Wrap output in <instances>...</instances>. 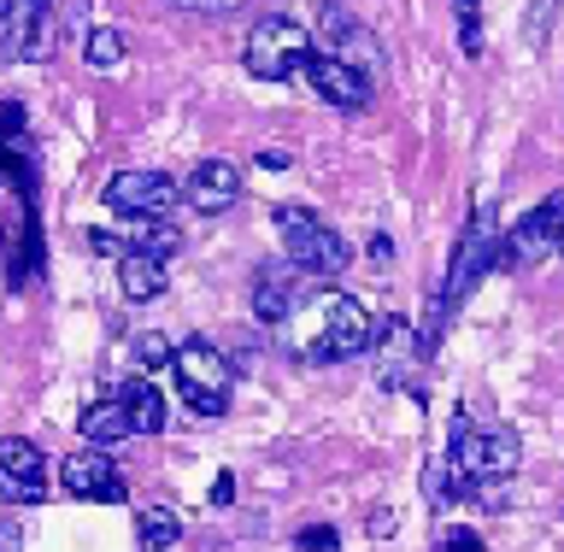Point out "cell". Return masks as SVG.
Segmentation results:
<instances>
[{"label": "cell", "instance_id": "cell-12", "mask_svg": "<svg viewBox=\"0 0 564 552\" xmlns=\"http://www.w3.org/2000/svg\"><path fill=\"white\" fill-rule=\"evenodd\" d=\"M59 483L70 500H123V476L106 453H70L59 465Z\"/></svg>", "mask_w": 564, "mask_h": 552}, {"label": "cell", "instance_id": "cell-8", "mask_svg": "<svg viewBox=\"0 0 564 552\" xmlns=\"http://www.w3.org/2000/svg\"><path fill=\"white\" fill-rule=\"evenodd\" d=\"M500 259V236H494V218H488V206H476V218L465 229V241H458V253H453V271H447V294H441V306H458L476 282H482V271Z\"/></svg>", "mask_w": 564, "mask_h": 552}, {"label": "cell", "instance_id": "cell-31", "mask_svg": "<svg viewBox=\"0 0 564 552\" xmlns=\"http://www.w3.org/2000/svg\"><path fill=\"white\" fill-rule=\"evenodd\" d=\"M18 130V106H0V136H12Z\"/></svg>", "mask_w": 564, "mask_h": 552}, {"label": "cell", "instance_id": "cell-14", "mask_svg": "<svg viewBox=\"0 0 564 552\" xmlns=\"http://www.w3.org/2000/svg\"><path fill=\"white\" fill-rule=\"evenodd\" d=\"M183 201L194 212H229V206L241 201V171L229 165V159H206V165H194Z\"/></svg>", "mask_w": 564, "mask_h": 552}, {"label": "cell", "instance_id": "cell-1", "mask_svg": "<svg viewBox=\"0 0 564 552\" xmlns=\"http://www.w3.org/2000/svg\"><path fill=\"white\" fill-rule=\"evenodd\" d=\"M289 347L306 365H341V359H365L377 347V317H370L352 294H317L300 300L289 317Z\"/></svg>", "mask_w": 564, "mask_h": 552}, {"label": "cell", "instance_id": "cell-18", "mask_svg": "<svg viewBox=\"0 0 564 552\" xmlns=\"http://www.w3.org/2000/svg\"><path fill=\"white\" fill-rule=\"evenodd\" d=\"M135 541H141V552H165V546L183 541V518H176L171 506H148L135 523Z\"/></svg>", "mask_w": 564, "mask_h": 552}, {"label": "cell", "instance_id": "cell-4", "mask_svg": "<svg viewBox=\"0 0 564 552\" xmlns=\"http://www.w3.org/2000/svg\"><path fill=\"white\" fill-rule=\"evenodd\" d=\"M276 229H282L289 259H294L306 277H341L347 264H352L347 236H335V229L317 218V212H306V206H276Z\"/></svg>", "mask_w": 564, "mask_h": 552}, {"label": "cell", "instance_id": "cell-29", "mask_svg": "<svg viewBox=\"0 0 564 552\" xmlns=\"http://www.w3.org/2000/svg\"><path fill=\"white\" fill-rule=\"evenodd\" d=\"M259 165H264V171H289V153H282V148H264Z\"/></svg>", "mask_w": 564, "mask_h": 552}, {"label": "cell", "instance_id": "cell-2", "mask_svg": "<svg viewBox=\"0 0 564 552\" xmlns=\"http://www.w3.org/2000/svg\"><path fill=\"white\" fill-rule=\"evenodd\" d=\"M171 377H176V394H183L188 412H200V418H224V412H229L236 365H229L212 342H183V347H176Z\"/></svg>", "mask_w": 564, "mask_h": 552}, {"label": "cell", "instance_id": "cell-5", "mask_svg": "<svg viewBox=\"0 0 564 552\" xmlns=\"http://www.w3.org/2000/svg\"><path fill=\"white\" fill-rule=\"evenodd\" d=\"M306 59H312V35H306V24H294V18H259L253 35H247V71L264 83L300 77Z\"/></svg>", "mask_w": 564, "mask_h": 552}, {"label": "cell", "instance_id": "cell-28", "mask_svg": "<svg viewBox=\"0 0 564 552\" xmlns=\"http://www.w3.org/2000/svg\"><path fill=\"white\" fill-rule=\"evenodd\" d=\"M18 546H24V529H18V523H0V552H18Z\"/></svg>", "mask_w": 564, "mask_h": 552}, {"label": "cell", "instance_id": "cell-3", "mask_svg": "<svg viewBox=\"0 0 564 552\" xmlns=\"http://www.w3.org/2000/svg\"><path fill=\"white\" fill-rule=\"evenodd\" d=\"M518 435L506 430V423H488V430H470V418L458 412L453 418V465L458 476H465L470 488H494V483H506L511 470H518Z\"/></svg>", "mask_w": 564, "mask_h": 552}, {"label": "cell", "instance_id": "cell-23", "mask_svg": "<svg viewBox=\"0 0 564 552\" xmlns=\"http://www.w3.org/2000/svg\"><path fill=\"white\" fill-rule=\"evenodd\" d=\"M335 541H341V535H335L329 523H312V529H300V535H294L300 552H335Z\"/></svg>", "mask_w": 564, "mask_h": 552}, {"label": "cell", "instance_id": "cell-17", "mask_svg": "<svg viewBox=\"0 0 564 552\" xmlns=\"http://www.w3.org/2000/svg\"><path fill=\"white\" fill-rule=\"evenodd\" d=\"M123 405H130V423H135V435H165V394L148 382H123L118 388Z\"/></svg>", "mask_w": 564, "mask_h": 552}, {"label": "cell", "instance_id": "cell-6", "mask_svg": "<svg viewBox=\"0 0 564 552\" xmlns=\"http://www.w3.org/2000/svg\"><path fill=\"white\" fill-rule=\"evenodd\" d=\"M553 247H564V194H546L529 218H518V229L500 241V264L523 271V264H541Z\"/></svg>", "mask_w": 564, "mask_h": 552}, {"label": "cell", "instance_id": "cell-26", "mask_svg": "<svg viewBox=\"0 0 564 552\" xmlns=\"http://www.w3.org/2000/svg\"><path fill=\"white\" fill-rule=\"evenodd\" d=\"M229 500H236V476L218 470V483H212V506H229Z\"/></svg>", "mask_w": 564, "mask_h": 552}, {"label": "cell", "instance_id": "cell-13", "mask_svg": "<svg viewBox=\"0 0 564 552\" xmlns=\"http://www.w3.org/2000/svg\"><path fill=\"white\" fill-rule=\"evenodd\" d=\"M317 24H324V35L335 42V53H341L347 65H359L365 77H382V47L370 42V30L359 24V18H347L341 7H324V18H317Z\"/></svg>", "mask_w": 564, "mask_h": 552}, {"label": "cell", "instance_id": "cell-16", "mask_svg": "<svg viewBox=\"0 0 564 552\" xmlns=\"http://www.w3.org/2000/svg\"><path fill=\"white\" fill-rule=\"evenodd\" d=\"M83 435L95 441V447H106V441H123V435H135V423H130V405H123V394L118 400H95L83 412Z\"/></svg>", "mask_w": 564, "mask_h": 552}, {"label": "cell", "instance_id": "cell-15", "mask_svg": "<svg viewBox=\"0 0 564 552\" xmlns=\"http://www.w3.org/2000/svg\"><path fill=\"white\" fill-rule=\"evenodd\" d=\"M118 289L123 300H159L165 294V259H153V253H123L118 259Z\"/></svg>", "mask_w": 564, "mask_h": 552}, {"label": "cell", "instance_id": "cell-32", "mask_svg": "<svg viewBox=\"0 0 564 552\" xmlns=\"http://www.w3.org/2000/svg\"><path fill=\"white\" fill-rule=\"evenodd\" d=\"M183 7H229V0H183Z\"/></svg>", "mask_w": 564, "mask_h": 552}, {"label": "cell", "instance_id": "cell-9", "mask_svg": "<svg viewBox=\"0 0 564 552\" xmlns=\"http://www.w3.org/2000/svg\"><path fill=\"white\" fill-rule=\"evenodd\" d=\"M0 500H7V506L47 500L42 447H35V441H24V435H0Z\"/></svg>", "mask_w": 564, "mask_h": 552}, {"label": "cell", "instance_id": "cell-19", "mask_svg": "<svg viewBox=\"0 0 564 552\" xmlns=\"http://www.w3.org/2000/svg\"><path fill=\"white\" fill-rule=\"evenodd\" d=\"M183 247V229L165 224V218H135L130 229V253H153V259H171Z\"/></svg>", "mask_w": 564, "mask_h": 552}, {"label": "cell", "instance_id": "cell-30", "mask_svg": "<svg viewBox=\"0 0 564 552\" xmlns=\"http://www.w3.org/2000/svg\"><path fill=\"white\" fill-rule=\"evenodd\" d=\"M370 259L388 264V259H394V241H388V236H370Z\"/></svg>", "mask_w": 564, "mask_h": 552}, {"label": "cell", "instance_id": "cell-25", "mask_svg": "<svg viewBox=\"0 0 564 552\" xmlns=\"http://www.w3.org/2000/svg\"><path fill=\"white\" fill-rule=\"evenodd\" d=\"M88 247H95V253H118V259L130 253V241H118L112 229H88Z\"/></svg>", "mask_w": 564, "mask_h": 552}, {"label": "cell", "instance_id": "cell-11", "mask_svg": "<svg viewBox=\"0 0 564 552\" xmlns=\"http://www.w3.org/2000/svg\"><path fill=\"white\" fill-rule=\"evenodd\" d=\"M300 300H306V271H300L294 259L264 264V271L253 277V312L264 317V324H289Z\"/></svg>", "mask_w": 564, "mask_h": 552}, {"label": "cell", "instance_id": "cell-22", "mask_svg": "<svg viewBox=\"0 0 564 552\" xmlns=\"http://www.w3.org/2000/svg\"><path fill=\"white\" fill-rule=\"evenodd\" d=\"M135 359L141 365H171L176 359V342H171V335H159V329H141L135 335Z\"/></svg>", "mask_w": 564, "mask_h": 552}, {"label": "cell", "instance_id": "cell-10", "mask_svg": "<svg viewBox=\"0 0 564 552\" xmlns=\"http://www.w3.org/2000/svg\"><path fill=\"white\" fill-rule=\"evenodd\" d=\"M300 77H306L329 106H341V112H359V106H370V77H365L359 65H347L341 53H312Z\"/></svg>", "mask_w": 564, "mask_h": 552}, {"label": "cell", "instance_id": "cell-27", "mask_svg": "<svg viewBox=\"0 0 564 552\" xmlns=\"http://www.w3.org/2000/svg\"><path fill=\"white\" fill-rule=\"evenodd\" d=\"M0 59H18V47H12V18H7V7H0Z\"/></svg>", "mask_w": 564, "mask_h": 552}, {"label": "cell", "instance_id": "cell-7", "mask_svg": "<svg viewBox=\"0 0 564 552\" xmlns=\"http://www.w3.org/2000/svg\"><path fill=\"white\" fill-rule=\"evenodd\" d=\"M100 201L112 212H123V218H159V212H171L183 201V188H176L165 171H118L112 183L100 188Z\"/></svg>", "mask_w": 564, "mask_h": 552}, {"label": "cell", "instance_id": "cell-21", "mask_svg": "<svg viewBox=\"0 0 564 552\" xmlns=\"http://www.w3.org/2000/svg\"><path fill=\"white\" fill-rule=\"evenodd\" d=\"M453 7H458V47L476 59L482 53V0H453Z\"/></svg>", "mask_w": 564, "mask_h": 552}, {"label": "cell", "instance_id": "cell-24", "mask_svg": "<svg viewBox=\"0 0 564 552\" xmlns=\"http://www.w3.org/2000/svg\"><path fill=\"white\" fill-rule=\"evenodd\" d=\"M435 552H488V546H482V535H476V529H447Z\"/></svg>", "mask_w": 564, "mask_h": 552}, {"label": "cell", "instance_id": "cell-20", "mask_svg": "<svg viewBox=\"0 0 564 552\" xmlns=\"http://www.w3.org/2000/svg\"><path fill=\"white\" fill-rule=\"evenodd\" d=\"M123 53H130V42H123V30H112V24H95V30H88V42H83V59L95 71L123 65Z\"/></svg>", "mask_w": 564, "mask_h": 552}]
</instances>
